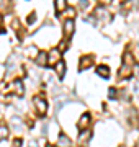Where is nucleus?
I'll list each match as a JSON object with an SVG mask.
<instances>
[{"label":"nucleus","mask_w":139,"mask_h":147,"mask_svg":"<svg viewBox=\"0 0 139 147\" xmlns=\"http://www.w3.org/2000/svg\"><path fill=\"white\" fill-rule=\"evenodd\" d=\"M133 56L129 53H124L123 56V67L119 69V72H118V75L121 77V79H126V77H129L131 75V72H133Z\"/></svg>","instance_id":"f257e3e1"},{"label":"nucleus","mask_w":139,"mask_h":147,"mask_svg":"<svg viewBox=\"0 0 139 147\" xmlns=\"http://www.w3.org/2000/svg\"><path fill=\"white\" fill-rule=\"evenodd\" d=\"M90 121H92L90 115H88V113H85V115H82L80 119L77 121V127H79L80 131H87V127L90 126Z\"/></svg>","instance_id":"f03ea898"},{"label":"nucleus","mask_w":139,"mask_h":147,"mask_svg":"<svg viewBox=\"0 0 139 147\" xmlns=\"http://www.w3.org/2000/svg\"><path fill=\"white\" fill-rule=\"evenodd\" d=\"M61 61V51L59 49H51V53L48 54V64L49 65H56Z\"/></svg>","instance_id":"7ed1b4c3"},{"label":"nucleus","mask_w":139,"mask_h":147,"mask_svg":"<svg viewBox=\"0 0 139 147\" xmlns=\"http://www.w3.org/2000/svg\"><path fill=\"white\" fill-rule=\"evenodd\" d=\"M62 30H64V34H65L67 38H70V36H72V33H74V30H75L74 20H72V18H69V20H65V21H64V26H62Z\"/></svg>","instance_id":"20e7f679"},{"label":"nucleus","mask_w":139,"mask_h":147,"mask_svg":"<svg viewBox=\"0 0 139 147\" xmlns=\"http://www.w3.org/2000/svg\"><path fill=\"white\" fill-rule=\"evenodd\" d=\"M34 106H36V110L39 115H46V110H48V105H46V101L43 98H34Z\"/></svg>","instance_id":"39448f33"},{"label":"nucleus","mask_w":139,"mask_h":147,"mask_svg":"<svg viewBox=\"0 0 139 147\" xmlns=\"http://www.w3.org/2000/svg\"><path fill=\"white\" fill-rule=\"evenodd\" d=\"M57 147H70V139L65 134H61L57 139Z\"/></svg>","instance_id":"423d86ee"},{"label":"nucleus","mask_w":139,"mask_h":147,"mask_svg":"<svg viewBox=\"0 0 139 147\" xmlns=\"http://www.w3.org/2000/svg\"><path fill=\"white\" fill-rule=\"evenodd\" d=\"M54 69H56V72H57L59 79H64V74H65V65H64V62H62V61H59V62L54 65Z\"/></svg>","instance_id":"0eeeda50"},{"label":"nucleus","mask_w":139,"mask_h":147,"mask_svg":"<svg viewBox=\"0 0 139 147\" xmlns=\"http://www.w3.org/2000/svg\"><path fill=\"white\" fill-rule=\"evenodd\" d=\"M23 84H22V80H15V84H13V92H15L16 95H18V96H22L23 93H25V92H23Z\"/></svg>","instance_id":"6e6552de"},{"label":"nucleus","mask_w":139,"mask_h":147,"mask_svg":"<svg viewBox=\"0 0 139 147\" xmlns=\"http://www.w3.org/2000/svg\"><path fill=\"white\" fill-rule=\"evenodd\" d=\"M36 62L39 64V65H48V54L46 53H38Z\"/></svg>","instance_id":"1a4fd4ad"},{"label":"nucleus","mask_w":139,"mask_h":147,"mask_svg":"<svg viewBox=\"0 0 139 147\" xmlns=\"http://www.w3.org/2000/svg\"><path fill=\"white\" fill-rule=\"evenodd\" d=\"M65 5H67L65 0H56V2H54V7H56V11H57V13H62Z\"/></svg>","instance_id":"9d476101"},{"label":"nucleus","mask_w":139,"mask_h":147,"mask_svg":"<svg viewBox=\"0 0 139 147\" xmlns=\"http://www.w3.org/2000/svg\"><path fill=\"white\" fill-rule=\"evenodd\" d=\"M90 65H92V57L85 56V57L80 59V70H85V69L90 67Z\"/></svg>","instance_id":"9b49d317"},{"label":"nucleus","mask_w":139,"mask_h":147,"mask_svg":"<svg viewBox=\"0 0 139 147\" xmlns=\"http://www.w3.org/2000/svg\"><path fill=\"white\" fill-rule=\"evenodd\" d=\"M96 72H98V75H102L103 79H108V75H110V69H108L107 65H100V67L96 69Z\"/></svg>","instance_id":"f8f14e48"},{"label":"nucleus","mask_w":139,"mask_h":147,"mask_svg":"<svg viewBox=\"0 0 139 147\" xmlns=\"http://www.w3.org/2000/svg\"><path fill=\"white\" fill-rule=\"evenodd\" d=\"M90 131H82L80 132V136H79V142H80V144H85L87 142V139H90Z\"/></svg>","instance_id":"ddd939ff"},{"label":"nucleus","mask_w":139,"mask_h":147,"mask_svg":"<svg viewBox=\"0 0 139 147\" xmlns=\"http://www.w3.org/2000/svg\"><path fill=\"white\" fill-rule=\"evenodd\" d=\"M8 137V129L5 126H0V141L2 139H7Z\"/></svg>","instance_id":"4468645a"},{"label":"nucleus","mask_w":139,"mask_h":147,"mask_svg":"<svg viewBox=\"0 0 139 147\" xmlns=\"http://www.w3.org/2000/svg\"><path fill=\"white\" fill-rule=\"evenodd\" d=\"M108 95H110V98H115V96H116V88H110Z\"/></svg>","instance_id":"2eb2a0df"},{"label":"nucleus","mask_w":139,"mask_h":147,"mask_svg":"<svg viewBox=\"0 0 139 147\" xmlns=\"http://www.w3.org/2000/svg\"><path fill=\"white\" fill-rule=\"evenodd\" d=\"M65 46H67V41H62L59 44V51H61V49H65Z\"/></svg>","instance_id":"dca6fc26"},{"label":"nucleus","mask_w":139,"mask_h":147,"mask_svg":"<svg viewBox=\"0 0 139 147\" xmlns=\"http://www.w3.org/2000/svg\"><path fill=\"white\" fill-rule=\"evenodd\" d=\"M13 147H22V141H20V139H16L15 144H13Z\"/></svg>","instance_id":"f3484780"},{"label":"nucleus","mask_w":139,"mask_h":147,"mask_svg":"<svg viewBox=\"0 0 139 147\" xmlns=\"http://www.w3.org/2000/svg\"><path fill=\"white\" fill-rule=\"evenodd\" d=\"M80 5H82V7H85V5H87V0H80Z\"/></svg>","instance_id":"a211bd4d"},{"label":"nucleus","mask_w":139,"mask_h":147,"mask_svg":"<svg viewBox=\"0 0 139 147\" xmlns=\"http://www.w3.org/2000/svg\"><path fill=\"white\" fill-rule=\"evenodd\" d=\"M100 2H103V3H110L111 0H100Z\"/></svg>","instance_id":"6ab92c4d"},{"label":"nucleus","mask_w":139,"mask_h":147,"mask_svg":"<svg viewBox=\"0 0 139 147\" xmlns=\"http://www.w3.org/2000/svg\"><path fill=\"white\" fill-rule=\"evenodd\" d=\"M30 147H36V142H31V144H30Z\"/></svg>","instance_id":"aec40b11"},{"label":"nucleus","mask_w":139,"mask_h":147,"mask_svg":"<svg viewBox=\"0 0 139 147\" xmlns=\"http://www.w3.org/2000/svg\"><path fill=\"white\" fill-rule=\"evenodd\" d=\"M0 20H2V18H0Z\"/></svg>","instance_id":"412c9836"},{"label":"nucleus","mask_w":139,"mask_h":147,"mask_svg":"<svg viewBox=\"0 0 139 147\" xmlns=\"http://www.w3.org/2000/svg\"><path fill=\"white\" fill-rule=\"evenodd\" d=\"M49 147H51V146H49Z\"/></svg>","instance_id":"4be33fe9"}]
</instances>
